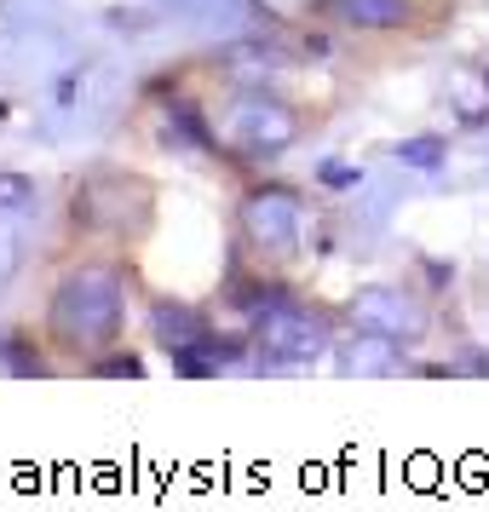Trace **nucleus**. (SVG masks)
<instances>
[{
  "mask_svg": "<svg viewBox=\"0 0 489 512\" xmlns=\"http://www.w3.org/2000/svg\"><path fill=\"white\" fill-rule=\"evenodd\" d=\"M334 12L363 29H397L409 18V0H334Z\"/></svg>",
  "mask_w": 489,
  "mask_h": 512,
  "instance_id": "nucleus-2",
  "label": "nucleus"
},
{
  "mask_svg": "<svg viewBox=\"0 0 489 512\" xmlns=\"http://www.w3.org/2000/svg\"><path fill=\"white\" fill-rule=\"evenodd\" d=\"M259 340L277 351V357H311V351L323 346V328L311 323V317H294V311H277V317H265L259 328Z\"/></svg>",
  "mask_w": 489,
  "mask_h": 512,
  "instance_id": "nucleus-1",
  "label": "nucleus"
},
{
  "mask_svg": "<svg viewBox=\"0 0 489 512\" xmlns=\"http://www.w3.org/2000/svg\"><path fill=\"white\" fill-rule=\"evenodd\" d=\"M403 162H415V167H438V156H443V139H409L403 150H397Z\"/></svg>",
  "mask_w": 489,
  "mask_h": 512,
  "instance_id": "nucleus-3",
  "label": "nucleus"
},
{
  "mask_svg": "<svg viewBox=\"0 0 489 512\" xmlns=\"http://www.w3.org/2000/svg\"><path fill=\"white\" fill-rule=\"evenodd\" d=\"M29 196H35V190H29V179H12V173H0V213L24 208Z\"/></svg>",
  "mask_w": 489,
  "mask_h": 512,
  "instance_id": "nucleus-4",
  "label": "nucleus"
}]
</instances>
